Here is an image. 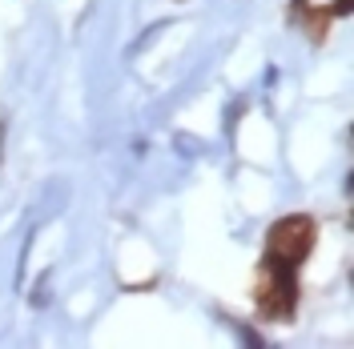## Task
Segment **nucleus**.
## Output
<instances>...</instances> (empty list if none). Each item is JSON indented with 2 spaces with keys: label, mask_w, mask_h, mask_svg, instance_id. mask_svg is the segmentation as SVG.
<instances>
[{
  "label": "nucleus",
  "mask_w": 354,
  "mask_h": 349,
  "mask_svg": "<svg viewBox=\"0 0 354 349\" xmlns=\"http://www.w3.org/2000/svg\"><path fill=\"white\" fill-rule=\"evenodd\" d=\"M314 249V221L310 217H282L270 229V245H266V261L278 265H298L306 261V253Z\"/></svg>",
  "instance_id": "obj_1"
},
{
  "label": "nucleus",
  "mask_w": 354,
  "mask_h": 349,
  "mask_svg": "<svg viewBox=\"0 0 354 349\" xmlns=\"http://www.w3.org/2000/svg\"><path fill=\"white\" fill-rule=\"evenodd\" d=\"M258 306L266 317H290L294 313V269L278 261H266V285L258 293Z\"/></svg>",
  "instance_id": "obj_2"
}]
</instances>
